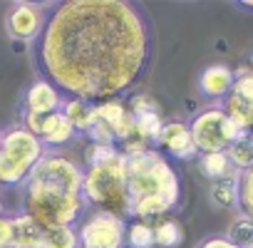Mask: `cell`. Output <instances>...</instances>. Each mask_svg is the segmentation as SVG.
Masks as SVG:
<instances>
[{
  "mask_svg": "<svg viewBox=\"0 0 253 248\" xmlns=\"http://www.w3.org/2000/svg\"><path fill=\"white\" fill-rule=\"evenodd\" d=\"M87 166L82 169V194L87 204H94L99 211L114 213L119 218L126 216V157L119 147L89 144L84 152Z\"/></svg>",
  "mask_w": 253,
  "mask_h": 248,
  "instance_id": "cell-4",
  "label": "cell"
},
{
  "mask_svg": "<svg viewBox=\"0 0 253 248\" xmlns=\"http://www.w3.org/2000/svg\"><path fill=\"white\" fill-rule=\"evenodd\" d=\"M87 206L82 194V166L65 154L45 152L23 181V211L42 228L75 226Z\"/></svg>",
  "mask_w": 253,
  "mask_h": 248,
  "instance_id": "cell-2",
  "label": "cell"
},
{
  "mask_svg": "<svg viewBox=\"0 0 253 248\" xmlns=\"http://www.w3.org/2000/svg\"><path fill=\"white\" fill-rule=\"evenodd\" d=\"M154 52L142 5L126 0H65L47 13L33 42V62L62 97L119 99L137 87Z\"/></svg>",
  "mask_w": 253,
  "mask_h": 248,
  "instance_id": "cell-1",
  "label": "cell"
},
{
  "mask_svg": "<svg viewBox=\"0 0 253 248\" xmlns=\"http://www.w3.org/2000/svg\"><path fill=\"white\" fill-rule=\"evenodd\" d=\"M124 233H126L124 218L107 211H97L87 216L77 228L80 238L77 248H124Z\"/></svg>",
  "mask_w": 253,
  "mask_h": 248,
  "instance_id": "cell-7",
  "label": "cell"
},
{
  "mask_svg": "<svg viewBox=\"0 0 253 248\" xmlns=\"http://www.w3.org/2000/svg\"><path fill=\"white\" fill-rule=\"evenodd\" d=\"M154 149L162 154H169L171 159H181V162L199 157L194 139H191V132H189V124L181 119H171V122L162 124V132L157 137Z\"/></svg>",
  "mask_w": 253,
  "mask_h": 248,
  "instance_id": "cell-11",
  "label": "cell"
},
{
  "mask_svg": "<svg viewBox=\"0 0 253 248\" xmlns=\"http://www.w3.org/2000/svg\"><path fill=\"white\" fill-rule=\"evenodd\" d=\"M62 94L42 77L33 80L23 97H20V114H38V117H47L52 112H60L62 107Z\"/></svg>",
  "mask_w": 253,
  "mask_h": 248,
  "instance_id": "cell-13",
  "label": "cell"
},
{
  "mask_svg": "<svg viewBox=\"0 0 253 248\" xmlns=\"http://www.w3.org/2000/svg\"><path fill=\"white\" fill-rule=\"evenodd\" d=\"M13 231H15L13 248H42V226L25 211L13 216Z\"/></svg>",
  "mask_w": 253,
  "mask_h": 248,
  "instance_id": "cell-17",
  "label": "cell"
},
{
  "mask_svg": "<svg viewBox=\"0 0 253 248\" xmlns=\"http://www.w3.org/2000/svg\"><path fill=\"white\" fill-rule=\"evenodd\" d=\"M194 248H238L233 241H228L223 233H216V236H206V238H201Z\"/></svg>",
  "mask_w": 253,
  "mask_h": 248,
  "instance_id": "cell-27",
  "label": "cell"
},
{
  "mask_svg": "<svg viewBox=\"0 0 253 248\" xmlns=\"http://www.w3.org/2000/svg\"><path fill=\"white\" fill-rule=\"evenodd\" d=\"M238 176L241 174L233 171L231 176L211 184L209 196H211L213 206H218V208H238Z\"/></svg>",
  "mask_w": 253,
  "mask_h": 248,
  "instance_id": "cell-18",
  "label": "cell"
},
{
  "mask_svg": "<svg viewBox=\"0 0 253 248\" xmlns=\"http://www.w3.org/2000/svg\"><path fill=\"white\" fill-rule=\"evenodd\" d=\"M15 231H13V216H0V248H13Z\"/></svg>",
  "mask_w": 253,
  "mask_h": 248,
  "instance_id": "cell-26",
  "label": "cell"
},
{
  "mask_svg": "<svg viewBox=\"0 0 253 248\" xmlns=\"http://www.w3.org/2000/svg\"><path fill=\"white\" fill-rule=\"evenodd\" d=\"M246 67H248V72H251V75H253V52H251V55H248V65H246Z\"/></svg>",
  "mask_w": 253,
  "mask_h": 248,
  "instance_id": "cell-29",
  "label": "cell"
},
{
  "mask_svg": "<svg viewBox=\"0 0 253 248\" xmlns=\"http://www.w3.org/2000/svg\"><path fill=\"white\" fill-rule=\"evenodd\" d=\"M233 75L236 82L221 107L241 132H253V75L248 72V67L233 70Z\"/></svg>",
  "mask_w": 253,
  "mask_h": 248,
  "instance_id": "cell-9",
  "label": "cell"
},
{
  "mask_svg": "<svg viewBox=\"0 0 253 248\" xmlns=\"http://www.w3.org/2000/svg\"><path fill=\"white\" fill-rule=\"evenodd\" d=\"M186 124H189V132H191V139H194V147L199 154L226 152L241 134H248V132H241L228 119V114L223 112L221 104H211V107L196 112L194 119Z\"/></svg>",
  "mask_w": 253,
  "mask_h": 248,
  "instance_id": "cell-6",
  "label": "cell"
},
{
  "mask_svg": "<svg viewBox=\"0 0 253 248\" xmlns=\"http://www.w3.org/2000/svg\"><path fill=\"white\" fill-rule=\"evenodd\" d=\"M129 109L134 117V132L137 139H142L144 144H157V137L162 132V107L157 99H152L149 94H137L129 99Z\"/></svg>",
  "mask_w": 253,
  "mask_h": 248,
  "instance_id": "cell-12",
  "label": "cell"
},
{
  "mask_svg": "<svg viewBox=\"0 0 253 248\" xmlns=\"http://www.w3.org/2000/svg\"><path fill=\"white\" fill-rule=\"evenodd\" d=\"M0 216H5V204H3V199H0Z\"/></svg>",
  "mask_w": 253,
  "mask_h": 248,
  "instance_id": "cell-30",
  "label": "cell"
},
{
  "mask_svg": "<svg viewBox=\"0 0 253 248\" xmlns=\"http://www.w3.org/2000/svg\"><path fill=\"white\" fill-rule=\"evenodd\" d=\"M152 228H154V246H159V248H176L184 241V228L171 216L157 218V223Z\"/></svg>",
  "mask_w": 253,
  "mask_h": 248,
  "instance_id": "cell-20",
  "label": "cell"
},
{
  "mask_svg": "<svg viewBox=\"0 0 253 248\" xmlns=\"http://www.w3.org/2000/svg\"><path fill=\"white\" fill-rule=\"evenodd\" d=\"M77 134V129L72 127V124L65 119L62 112H52L47 117H42L40 122V132H38V139L42 142L45 149H57V147H65L70 144Z\"/></svg>",
  "mask_w": 253,
  "mask_h": 248,
  "instance_id": "cell-15",
  "label": "cell"
},
{
  "mask_svg": "<svg viewBox=\"0 0 253 248\" xmlns=\"http://www.w3.org/2000/svg\"><path fill=\"white\" fill-rule=\"evenodd\" d=\"M126 216L137 221H157L169 216L181 201V179L169 159L154 147L129 154L124 171Z\"/></svg>",
  "mask_w": 253,
  "mask_h": 248,
  "instance_id": "cell-3",
  "label": "cell"
},
{
  "mask_svg": "<svg viewBox=\"0 0 253 248\" xmlns=\"http://www.w3.org/2000/svg\"><path fill=\"white\" fill-rule=\"evenodd\" d=\"M223 236H226L228 241H233L238 248H253V218L238 213V216L231 221V226H228V231H226Z\"/></svg>",
  "mask_w": 253,
  "mask_h": 248,
  "instance_id": "cell-23",
  "label": "cell"
},
{
  "mask_svg": "<svg viewBox=\"0 0 253 248\" xmlns=\"http://www.w3.org/2000/svg\"><path fill=\"white\" fill-rule=\"evenodd\" d=\"M199 159V169H201V174L213 184V181H221V179H226V176H231L236 169L231 166V162H228V157H226V152H211V154H199L196 157Z\"/></svg>",
  "mask_w": 253,
  "mask_h": 248,
  "instance_id": "cell-19",
  "label": "cell"
},
{
  "mask_svg": "<svg viewBox=\"0 0 253 248\" xmlns=\"http://www.w3.org/2000/svg\"><path fill=\"white\" fill-rule=\"evenodd\" d=\"M124 246L129 248H154V228L147 221H134L126 226Z\"/></svg>",
  "mask_w": 253,
  "mask_h": 248,
  "instance_id": "cell-24",
  "label": "cell"
},
{
  "mask_svg": "<svg viewBox=\"0 0 253 248\" xmlns=\"http://www.w3.org/2000/svg\"><path fill=\"white\" fill-rule=\"evenodd\" d=\"M55 3H13L5 15V35L15 42H35L45 28L47 13Z\"/></svg>",
  "mask_w": 253,
  "mask_h": 248,
  "instance_id": "cell-8",
  "label": "cell"
},
{
  "mask_svg": "<svg viewBox=\"0 0 253 248\" xmlns=\"http://www.w3.org/2000/svg\"><path fill=\"white\" fill-rule=\"evenodd\" d=\"M238 213L253 218V166L238 176Z\"/></svg>",
  "mask_w": 253,
  "mask_h": 248,
  "instance_id": "cell-25",
  "label": "cell"
},
{
  "mask_svg": "<svg viewBox=\"0 0 253 248\" xmlns=\"http://www.w3.org/2000/svg\"><path fill=\"white\" fill-rule=\"evenodd\" d=\"M60 112L65 114V119L77 129V134H87L94 127V122H97L94 104L92 102H84V99H77V97H65Z\"/></svg>",
  "mask_w": 253,
  "mask_h": 248,
  "instance_id": "cell-16",
  "label": "cell"
},
{
  "mask_svg": "<svg viewBox=\"0 0 253 248\" xmlns=\"http://www.w3.org/2000/svg\"><path fill=\"white\" fill-rule=\"evenodd\" d=\"M233 82H236L233 70H231L228 65H223V62H213V65H209V67L201 70V75H199V80H196V87H199V92H201L206 99H211V102H223V99L228 97Z\"/></svg>",
  "mask_w": 253,
  "mask_h": 248,
  "instance_id": "cell-14",
  "label": "cell"
},
{
  "mask_svg": "<svg viewBox=\"0 0 253 248\" xmlns=\"http://www.w3.org/2000/svg\"><path fill=\"white\" fill-rule=\"evenodd\" d=\"M77 228L75 226H57V228H42V248H77Z\"/></svg>",
  "mask_w": 253,
  "mask_h": 248,
  "instance_id": "cell-22",
  "label": "cell"
},
{
  "mask_svg": "<svg viewBox=\"0 0 253 248\" xmlns=\"http://www.w3.org/2000/svg\"><path fill=\"white\" fill-rule=\"evenodd\" d=\"M236 8H241V10H253V0H243V3H236Z\"/></svg>",
  "mask_w": 253,
  "mask_h": 248,
  "instance_id": "cell-28",
  "label": "cell"
},
{
  "mask_svg": "<svg viewBox=\"0 0 253 248\" xmlns=\"http://www.w3.org/2000/svg\"><path fill=\"white\" fill-rule=\"evenodd\" d=\"M42 142L20 124L0 132V186H23L35 164L45 157Z\"/></svg>",
  "mask_w": 253,
  "mask_h": 248,
  "instance_id": "cell-5",
  "label": "cell"
},
{
  "mask_svg": "<svg viewBox=\"0 0 253 248\" xmlns=\"http://www.w3.org/2000/svg\"><path fill=\"white\" fill-rule=\"evenodd\" d=\"M94 112H97V119L107 127V132L112 134L114 144H124L137 137L134 132V117H132V109L126 102L122 99H104V102H97L94 104Z\"/></svg>",
  "mask_w": 253,
  "mask_h": 248,
  "instance_id": "cell-10",
  "label": "cell"
},
{
  "mask_svg": "<svg viewBox=\"0 0 253 248\" xmlns=\"http://www.w3.org/2000/svg\"><path fill=\"white\" fill-rule=\"evenodd\" d=\"M248 139H251V144H253V132H248Z\"/></svg>",
  "mask_w": 253,
  "mask_h": 248,
  "instance_id": "cell-31",
  "label": "cell"
},
{
  "mask_svg": "<svg viewBox=\"0 0 253 248\" xmlns=\"http://www.w3.org/2000/svg\"><path fill=\"white\" fill-rule=\"evenodd\" d=\"M226 157H228L231 166H233L238 174L246 171V169H251V166H253V144H251L248 134H241V137L226 149Z\"/></svg>",
  "mask_w": 253,
  "mask_h": 248,
  "instance_id": "cell-21",
  "label": "cell"
}]
</instances>
